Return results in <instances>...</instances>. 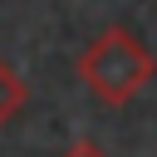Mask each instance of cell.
<instances>
[{"label": "cell", "instance_id": "cell-2", "mask_svg": "<svg viewBox=\"0 0 157 157\" xmlns=\"http://www.w3.org/2000/svg\"><path fill=\"white\" fill-rule=\"evenodd\" d=\"M25 98H29V93H25L20 74H15L10 64H0V128H5V123H10L20 108H25Z\"/></svg>", "mask_w": 157, "mask_h": 157}, {"label": "cell", "instance_id": "cell-3", "mask_svg": "<svg viewBox=\"0 0 157 157\" xmlns=\"http://www.w3.org/2000/svg\"><path fill=\"white\" fill-rule=\"evenodd\" d=\"M59 157H108V152H103L98 142H88V137H78V142H69V147H64Z\"/></svg>", "mask_w": 157, "mask_h": 157}, {"label": "cell", "instance_id": "cell-1", "mask_svg": "<svg viewBox=\"0 0 157 157\" xmlns=\"http://www.w3.org/2000/svg\"><path fill=\"white\" fill-rule=\"evenodd\" d=\"M152 74H157V59H152L147 44H142L132 29H123V25L98 29V34L88 39V49L78 54V78H83V88H88L98 103H108V108L137 98V93L152 83Z\"/></svg>", "mask_w": 157, "mask_h": 157}]
</instances>
